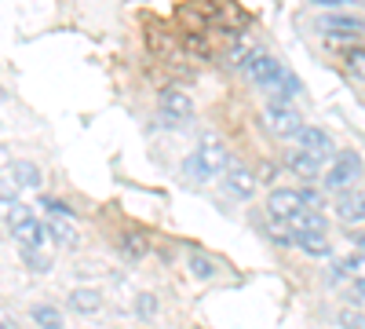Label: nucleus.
I'll return each instance as SVG.
<instances>
[{
	"mask_svg": "<svg viewBox=\"0 0 365 329\" xmlns=\"http://www.w3.org/2000/svg\"><path fill=\"white\" fill-rule=\"evenodd\" d=\"M230 168V151L220 139H205L197 151L182 161V176L197 179V183H208V179H223V172Z\"/></svg>",
	"mask_w": 365,
	"mask_h": 329,
	"instance_id": "f257e3e1",
	"label": "nucleus"
},
{
	"mask_svg": "<svg viewBox=\"0 0 365 329\" xmlns=\"http://www.w3.org/2000/svg\"><path fill=\"white\" fill-rule=\"evenodd\" d=\"M318 191H292V187H274L270 198H267V208H270V216L274 220H292L296 213H318Z\"/></svg>",
	"mask_w": 365,
	"mask_h": 329,
	"instance_id": "f03ea898",
	"label": "nucleus"
},
{
	"mask_svg": "<svg viewBox=\"0 0 365 329\" xmlns=\"http://www.w3.org/2000/svg\"><path fill=\"white\" fill-rule=\"evenodd\" d=\"M325 179V191H332V194H347V191H354L358 187V179H361V158L354 154V151H336V158H332V165L322 172Z\"/></svg>",
	"mask_w": 365,
	"mask_h": 329,
	"instance_id": "7ed1b4c3",
	"label": "nucleus"
},
{
	"mask_svg": "<svg viewBox=\"0 0 365 329\" xmlns=\"http://www.w3.org/2000/svg\"><path fill=\"white\" fill-rule=\"evenodd\" d=\"M263 121H267V132H274L278 139H289L303 128V113L292 106V103H282V99H270L267 110H263Z\"/></svg>",
	"mask_w": 365,
	"mask_h": 329,
	"instance_id": "20e7f679",
	"label": "nucleus"
},
{
	"mask_svg": "<svg viewBox=\"0 0 365 329\" xmlns=\"http://www.w3.org/2000/svg\"><path fill=\"white\" fill-rule=\"evenodd\" d=\"M318 29L329 41H358V37H365V19L347 15V11H325L318 19Z\"/></svg>",
	"mask_w": 365,
	"mask_h": 329,
	"instance_id": "39448f33",
	"label": "nucleus"
},
{
	"mask_svg": "<svg viewBox=\"0 0 365 329\" xmlns=\"http://www.w3.org/2000/svg\"><path fill=\"white\" fill-rule=\"evenodd\" d=\"M245 74H249V81H256L259 88H278V81L285 77V66H282L274 55H252L249 63H245Z\"/></svg>",
	"mask_w": 365,
	"mask_h": 329,
	"instance_id": "423d86ee",
	"label": "nucleus"
},
{
	"mask_svg": "<svg viewBox=\"0 0 365 329\" xmlns=\"http://www.w3.org/2000/svg\"><path fill=\"white\" fill-rule=\"evenodd\" d=\"M296 139H299V151H307V154L318 158V161H325V158L336 154V143H332V136H329L325 128H318V125H303V128L296 132Z\"/></svg>",
	"mask_w": 365,
	"mask_h": 329,
	"instance_id": "0eeeda50",
	"label": "nucleus"
},
{
	"mask_svg": "<svg viewBox=\"0 0 365 329\" xmlns=\"http://www.w3.org/2000/svg\"><path fill=\"white\" fill-rule=\"evenodd\" d=\"M220 183H223V191L230 194V198H237V201H249L252 194H256V172H249L245 165H230L227 172H223V179H220Z\"/></svg>",
	"mask_w": 365,
	"mask_h": 329,
	"instance_id": "6e6552de",
	"label": "nucleus"
},
{
	"mask_svg": "<svg viewBox=\"0 0 365 329\" xmlns=\"http://www.w3.org/2000/svg\"><path fill=\"white\" fill-rule=\"evenodd\" d=\"M158 106H161V113L168 117V125L194 117V99H190V92H182V88H165L161 99H158Z\"/></svg>",
	"mask_w": 365,
	"mask_h": 329,
	"instance_id": "1a4fd4ad",
	"label": "nucleus"
},
{
	"mask_svg": "<svg viewBox=\"0 0 365 329\" xmlns=\"http://www.w3.org/2000/svg\"><path fill=\"white\" fill-rule=\"evenodd\" d=\"M11 234H15V242H19V249H41L44 253V246H51V234H48V227L41 223V220H22L19 227H11Z\"/></svg>",
	"mask_w": 365,
	"mask_h": 329,
	"instance_id": "9d476101",
	"label": "nucleus"
},
{
	"mask_svg": "<svg viewBox=\"0 0 365 329\" xmlns=\"http://www.w3.org/2000/svg\"><path fill=\"white\" fill-rule=\"evenodd\" d=\"M336 216L344 223H365V187H354L336 198Z\"/></svg>",
	"mask_w": 365,
	"mask_h": 329,
	"instance_id": "9b49d317",
	"label": "nucleus"
},
{
	"mask_svg": "<svg viewBox=\"0 0 365 329\" xmlns=\"http://www.w3.org/2000/svg\"><path fill=\"white\" fill-rule=\"evenodd\" d=\"M44 227H48V234H51V242L66 246V249H77V242H81V231H77L73 216H51Z\"/></svg>",
	"mask_w": 365,
	"mask_h": 329,
	"instance_id": "f8f14e48",
	"label": "nucleus"
},
{
	"mask_svg": "<svg viewBox=\"0 0 365 329\" xmlns=\"http://www.w3.org/2000/svg\"><path fill=\"white\" fill-rule=\"evenodd\" d=\"M11 179H15V187H22V191H37L41 179H44V172H41L37 161L19 158V161H11Z\"/></svg>",
	"mask_w": 365,
	"mask_h": 329,
	"instance_id": "ddd939ff",
	"label": "nucleus"
},
{
	"mask_svg": "<svg viewBox=\"0 0 365 329\" xmlns=\"http://www.w3.org/2000/svg\"><path fill=\"white\" fill-rule=\"evenodd\" d=\"M285 234L299 238V234H325V216L322 213H296L292 220H285Z\"/></svg>",
	"mask_w": 365,
	"mask_h": 329,
	"instance_id": "4468645a",
	"label": "nucleus"
},
{
	"mask_svg": "<svg viewBox=\"0 0 365 329\" xmlns=\"http://www.w3.org/2000/svg\"><path fill=\"white\" fill-rule=\"evenodd\" d=\"M285 165H289L299 179H318V176H322V161H318V158H311L307 151H289Z\"/></svg>",
	"mask_w": 365,
	"mask_h": 329,
	"instance_id": "2eb2a0df",
	"label": "nucleus"
},
{
	"mask_svg": "<svg viewBox=\"0 0 365 329\" xmlns=\"http://www.w3.org/2000/svg\"><path fill=\"white\" fill-rule=\"evenodd\" d=\"M29 318H34V325H41V329H66V315L55 304H34L29 308Z\"/></svg>",
	"mask_w": 365,
	"mask_h": 329,
	"instance_id": "dca6fc26",
	"label": "nucleus"
},
{
	"mask_svg": "<svg viewBox=\"0 0 365 329\" xmlns=\"http://www.w3.org/2000/svg\"><path fill=\"white\" fill-rule=\"evenodd\" d=\"M70 308L81 315H96V311H103V293L99 289H70Z\"/></svg>",
	"mask_w": 365,
	"mask_h": 329,
	"instance_id": "f3484780",
	"label": "nucleus"
},
{
	"mask_svg": "<svg viewBox=\"0 0 365 329\" xmlns=\"http://www.w3.org/2000/svg\"><path fill=\"white\" fill-rule=\"evenodd\" d=\"M292 246L307 256H332V242L325 234H299V238H292Z\"/></svg>",
	"mask_w": 365,
	"mask_h": 329,
	"instance_id": "a211bd4d",
	"label": "nucleus"
},
{
	"mask_svg": "<svg viewBox=\"0 0 365 329\" xmlns=\"http://www.w3.org/2000/svg\"><path fill=\"white\" fill-rule=\"evenodd\" d=\"M0 220H4V223H11V227H19L22 220H29V208L19 201V198H0Z\"/></svg>",
	"mask_w": 365,
	"mask_h": 329,
	"instance_id": "6ab92c4d",
	"label": "nucleus"
},
{
	"mask_svg": "<svg viewBox=\"0 0 365 329\" xmlns=\"http://www.w3.org/2000/svg\"><path fill=\"white\" fill-rule=\"evenodd\" d=\"M336 275H347L354 282H365V253H351V256L336 260Z\"/></svg>",
	"mask_w": 365,
	"mask_h": 329,
	"instance_id": "aec40b11",
	"label": "nucleus"
},
{
	"mask_svg": "<svg viewBox=\"0 0 365 329\" xmlns=\"http://www.w3.org/2000/svg\"><path fill=\"white\" fill-rule=\"evenodd\" d=\"M190 275H197V278H216V275H220V263L212 260V256H205V253H190Z\"/></svg>",
	"mask_w": 365,
	"mask_h": 329,
	"instance_id": "412c9836",
	"label": "nucleus"
},
{
	"mask_svg": "<svg viewBox=\"0 0 365 329\" xmlns=\"http://www.w3.org/2000/svg\"><path fill=\"white\" fill-rule=\"evenodd\" d=\"M120 253H125L128 260H143L150 253V242L143 234H125V238H120Z\"/></svg>",
	"mask_w": 365,
	"mask_h": 329,
	"instance_id": "4be33fe9",
	"label": "nucleus"
},
{
	"mask_svg": "<svg viewBox=\"0 0 365 329\" xmlns=\"http://www.w3.org/2000/svg\"><path fill=\"white\" fill-rule=\"evenodd\" d=\"M22 260L29 263V271H37V275H48L51 271V256L41 253V249H22Z\"/></svg>",
	"mask_w": 365,
	"mask_h": 329,
	"instance_id": "5701e85b",
	"label": "nucleus"
},
{
	"mask_svg": "<svg viewBox=\"0 0 365 329\" xmlns=\"http://www.w3.org/2000/svg\"><path fill=\"white\" fill-rule=\"evenodd\" d=\"M347 70H351L358 81H365V48H351V51H347Z\"/></svg>",
	"mask_w": 365,
	"mask_h": 329,
	"instance_id": "b1692460",
	"label": "nucleus"
},
{
	"mask_svg": "<svg viewBox=\"0 0 365 329\" xmlns=\"http://www.w3.org/2000/svg\"><path fill=\"white\" fill-rule=\"evenodd\" d=\"M135 311H139V318H154V315H158V296H154V293H139Z\"/></svg>",
	"mask_w": 365,
	"mask_h": 329,
	"instance_id": "393cba45",
	"label": "nucleus"
},
{
	"mask_svg": "<svg viewBox=\"0 0 365 329\" xmlns=\"http://www.w3.org/2000/svg\"><path fill=\"white\" fill-rule=\"evenodd\" d=\"M340 325H344V329H365V315L354 311V308H344V311H340Z\"/></svg>",
	"mask_w": 365,
	"mask_h": 329,
	"instance_id": "a878e982",
	"label": "nucleus"
},
{
	"mask_svg": "<svg viewBox=\"0 0 365 329\" xmlns=\"http://www.w3.org/2000/svg\"><path fill=\"white\" fill-rule=\"evenodd\" d=\"M44 208H48L51 216H73V208L66 201H58V198H44Z\"/></svg>",
	"mask_w": 365,
	"mask_h": 329,
	"instance_id": "bb28decb",
	"label": "nucleus"
},
{
	"mask_svg": "<svg viewBox=\"0 0 365 329\" xmlns=\"http://www.w3.org/2000/svg\"><path fill=\"white\" fill-rule=\"evenodd\" d=\"M11 161H15V158H11V151H8L4 143H0V168H11Z\"/></svg>",
	"mask_w": 365,
	"mask_h": 329,
	"instance_id": "cd10ccee",
	"label": "nucleus"
},
{
	"mask_svg": "<svg viewBox=\"0 0 365 329\" xmlns=\"http://www.w3.org/2000/svg\"><path fill=\"white\" fill-rule=\"evenodd\" d=\"M4 99H8V92H4V88H0V103H4Z\"/></svg>",
	"mask_w": 365,
	"mask_h": 329,
	"instance_id": "c85d7f7f",
	"label": "nucleus"
},
{
	"mask_svg": "<svg viewBox=\"0 0 365 329\" xmlns=\"http://www.w3.org/2000/svg\"><path fill=\"white\" fill-rule=\"evenodd\" d=\"M0 329H8V325H4V322H0Z\"/></svg>",
	"mask_w": 365,
	"mask_h": 329,
	"instance_id": "c756f323",
	"label": "nucleus"
}]
</instances>
